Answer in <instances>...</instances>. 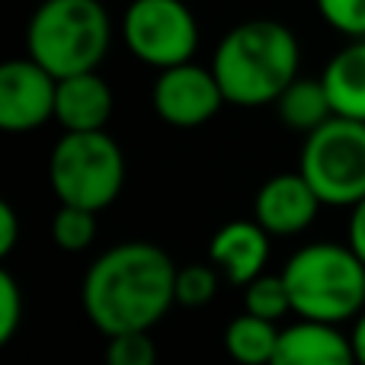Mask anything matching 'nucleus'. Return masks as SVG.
Wrapping results in <instances>:
<instances>
[{
  "label": "nucleus",
  "mask_w": 365,
  "mask_h": 365,
  "mask_svg": "<svg viewBox=\"0 0 365 365\" xmlns=\"http://www.w3.org/2000/svg\"><path fill=\"white\" fill-rule=\"evenodd\" d=\"M119 32L125 48L154 71L192 61L199 48V23L182 0H132Z\"/></svg>",
  "instance_id": "7"
},
{
  "label": "nucleus",
  "mask_w": 365,
  "mask_h": 365,
  "mask_svg": "<svg viewBox=\"0 0 365 365\" xmlns=\"http://www.w3.org/2000/svg\"><path fill=\"white\" fill-rule=\"evenodd\" d=\"M321 19L346 38H365V0H314Z\"/></svg>",
  "instance_id": "21"
},
{
  "label": "nucleus",
  "mask_w": 365,
  "mask_h": 365,
  "mask_svg": "<svg viewBox=\"0 0 365 365\" xmlns=\"http://www.w3.org/2000/svg\"><path fill=\"white\" fill-rule=\"evenodd\" d=\"M244 311L257 317H266V321H282V317L292 314V295L285 289L282 272L272 276V272H259L253 282L244 285Z\"/></svg>",
  "instance_id": "18"
},
{
  "label": "nucleus",
  "mask_w": 365,
  "mask_h": 365,
  "mask_svg": "<svg viewBox=\"0 0 365 365\" xmlns=\"http://www.w3.org/2000/svg\"><path fill=\"white\" fill-rule=\"evenodd\" d=\"M292 314L304 321L346 324L365 311V263L349 244L314 240L282 266Z\"/></svg>",
  "instance_id": "3"
},
{
  "label": "nucleus",
  "mask_w": 365,
  "mask_h": 365,
  "mask_svg": "<svg viewBox=\"0 0 365 365\" xmlns=\"http://www.w3.org/2000/svg\"><path fill=\"white\" fill-rule=\"evenodd\" d=\"M106 365H158L151 330H128L106 336Z\"/></svg>",
  "instance_id": "20"
},
{
  "label": "nucleus",
  "mask_w": 365,
  "mask_h": 365,
  "mask_svg": "<svg viewBox=\"0 0 365 365\" xmlns=\"http://www.w3.org/2000/svg\"><path fill=\"white\" fill-rule=\"evenodd\" d=\"M269 365H359L353 349V336L340 330V324L304 321L282 327Z\"/></svg>",
  "instance_id": "12"
},
{
  "label": "nucleus",
  "mask_w": 365,
  "mask_h": 365,
  "mask_svg": "<svg viewBox=\"0 0 365 365\" xmlns=\"http://www.w3.org/2000/svg\"><path fill=\"white\" fill-rule=\"evenodd\" d=\"M218 266L208 263H186L177 269V304L182 308H205L218 295Z\"/></svg>",
  "instance_id": "19"
},
{
  "label": "nucleus",
  "mask_w": 365,
  "mask_h": 365,
  "mask_svg": "<svg viewBox=\"0 0 365 365\" xmlns=\"http://www.w3.org/2000/svg\"><path fill=\"white\" fill-rule=\"evenodd\" d=\"M298 38L279 19L237 23L212 51V71L225 90V100L240 109L272 106L298 77Z\"/></svg>",
  "instance_id": "2"
},
{
  "label": "nucleus",
  "mask_w": 365,
  "mask_h": 365,
  "mask_svg": "<svg viewBox=\"0 0 365 365\" xmlns=\"http://www.w3.org/2000/svg\"><path fill=\"white\" fill-rule=\"evenodd\" d=\"M321 195L314 192L302 170L276 173L259 186L253 199V218L272 234V237H295L308 231L321 212Z\"/></svg>",
  "instance_id": "10"
},
{
  "label": "nucleus",
  "mask_w": 365,
  "mask_h": 365,
  "mask_svg": "<svg viewBox=\"0 0 365 365\" xmlns=\"http://www.w3.org/2000/svg\"><path fill=\"white\" fill-rule=\"evenodd\" d=\"M58 77L36 58H10L0 68V128L10 135L36 132L55 119Z\"/></svg>",
  "instance_id": "9"
},
{
  "label": "nucleus",
  "mask_w": 365,
  "mask_h": 365,
  "mask_svg": "<svg viewBox=\"0 0 365 365\" xmlns=\"http://www.w3.org/2000/svg\"><path fill=\"white\" fill-rule=\"evenodd\" d=\"M279 334H282V327L276 321L244 311L225 327V353L237 365H269Z\"/></svg>",
  "instance_id": "16"
},
{
  "label": "nucleus",
  "mask_w": 365,
  "mask_h": 365,
  "mask_svg": "<svg viewBox=\"0 0 365 365\" xmlns=\"http://www.w3.org/2000/svg\"><path fill=\"white\" fill-rule=\"evenodd\" d=\"M225 90L215 77L212 64L202 68L195 61H182L158 71L151 90V106L160 122L173 128H199L212 122L225 106Z\"/></svg>",
  "instance_id": "8"
},
{
  "label": "nucleus",
  "mask_w": 365,
  "mask_h": 365,
  "mask_svg": "<svg viewBox=\"0 0 365 365\" xmlns=\"http://www.w3.org/2000/svg\"><path fill=\"white\" fill-rule=\"evenodd\" d=\"M113 87L100 71H81L58 77L55 122L64 132H103L113 119Z\"/></svg>",
  "instance_id": "13"
},
{
  "label": "nucleus",
  "mask_w": 365,
  "mask_h": 365,
  "mask_svg": "<svg viewBox=\"0 0 365 365\" xmlns=\"http://www.w3.org/2000/svg\"><path fill=\"white\" fill-rule=\"evenodd\" d=\"M113 45L103 0H42L26 26V55L55 77L96 71Z\"/></svg>",
  "instance_id": "4"
},
{
  "label": "nucleus",
  "mask_w": 365,
  "mask_h": 365,
  "mask_svg": "<svg viewBox=\"0 0 365 365\" xmlns=\"http://www.w3.org/2000/svg\"><path fill=\"white\" fill-rule=\"evenodd\" d=\"M346 244L359 253V259L365 263V199H359L349 208V221H346Z\"/></svg>",
  "instance_id": "24"
},
{
  "label": "nucleus",
  "mask_w": 365,
  "mask_h": 365,
  "mask_svg": "<svg viewBox=\"0 0 365 365\" xmlns=\"http://www.w3.org/2000/svg\"><path fill=\"white\" fill-rule=\"evenodd\" d=\"M298 170L324 205L353 208L365 199V122L334 115L304 135Z\"/></svg>",
  "instance_id": "6"
},
{
  "label": "nucleus",
  "mask_w": 365,
  "mask_h": 365,
  "mask_svg": "<svg viewBox=\"0 0 365 365\" xmlns=\"http://www.w3.org/2000/svg\"><path fill=\"white\" fill-rule=\"evenodd\" d=\"M353 349H356V359H359V365H365V311L359 317H356V324H353Z\"/></svg>",
  "instance_id": "25"
},
{
  "label": "nucleus",
  "mask_w": 365,
  "mask_h": 365,
  "mask_svg": "<svg viewBox=\"0 0 365 365\" xmlns=\"http://www.w3.org/2000/svg\"><path fill=\"white\" fill-rule=\"evenodd\" d=\"M334 115L365 122V38H349L321 71Z\"/></svg>",
  "instance_id": "14"
},
{
  "label": "nucleus",
  "mask_w": 365,
  "mask_h": 365,
  "mask_svg": "<svg viewBox=\"0 0 365 365\" xmlns=\"http://www.w3.org/2000/svg\"><path fill=\"white\" fill-rule=\"evenodd\" d=\"M272 106H276V115L285 125L302 135L314 132L327 119H334V106H330L327 87H324L321 77H295Z\"/></svg>",
  "instance_id": "15"
},
{
  "label": "nucleus",
  "mask_w": 365,
  "mask_h": 365,
  "mask_svg": "<svg viewBox=\"0 0 365 365\" xmlns=\"http://www.w3.org/2000/svg\"><path fill=\"white\" fill-rule=\"evenodd\" d=\"M51 192L64 205L106 212L125 186V154L103 132H64L48 154Z\"/></svg>",
  "instance_id": "5"
},
{
  "label": "nucleus",
  "mask_w": 365,
  "mask_h": 365,
  "mask_svg": "<svg viewBox=\"0 0 365 365\" xmlns=\"http://www.w3.org/2000/svg\"><path fill=\"white\" fill-rule=\"evenodd\" d=\"M177 269L170 253L151 240L109 247L83 276V314L103 336L154 330L177 304Z\"/></svg>",
  "instance_id": "1"
},
{
  "label": "nucleus",
  "mask_w": 365,
  "mask_h": 365,
  "mask_svg": "<svg viewBox=\"0 0 365 365\" xmlns=\"http://www.w3.org/2000/svg\"><path fill=\"white\" fill-rule=\"evenodd\" d=\"M19 240V215L10 202H0V257H10Z\"/></svg>",
  "instance_id": "23"
},
{
  "label": "nucleus",
  "mask_w": 365,
  "mask_h": 365,
  "mask_svg": "<svg viewBox=\"0 0 365 365\" xmlns=\"http://www.w3.org/2000/svg\"><path fill=\"white\" fill-rule=\"evenodd\" d=\"M269 237L272 234L257 218L227 221L215 231L212 244H208V259L218 266V272L227 282L244 289L269 263Z\"/></svg>",
  "instance_id": "11"
},
{
  "label": "nucleus",
  "mask_w": 365,
  "mask_h": 365,
  "mask_svg": "<svg viewBox=\"0 0 365 365\" xmlns=\"http://www.w3.org/2000/svg\"><path fill=\"white\" fill-rule=\"evenodd\" d=\"M93 208L81 205H58L55 218H51V240L61 247L64 253H83L100 234V221H96Z\"/></svg>",
  "instance_id": "17"
},
{
  "label": "nucleus",
  "mask_w": 365,
  "mask_h": 365,
  "mask_svg": "<svg viewBox=\"0 0 365 365\" xmlns=\"http://www.w3.org/2000/svg\"><path fill=\"white\" fill-rule=\"evenodd\" d=\"M23 292H19V282L13 279L10 269H0V346L16 336L19 324H23Z\"/></svg>",
  "instance_id": "22"
}]
</instances>
